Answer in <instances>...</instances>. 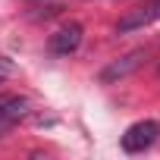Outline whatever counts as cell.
Masks as SVG:
<instances>
[{"instance_id": "cell-1", "label": "cell", "mask_w": 160, "mask_h": 160, "mask_svg": "<svg viewBox=\"0 0 160 160\" xmlns=\"http://www.w3.org/2000/svg\"><path fill=\"white\" fill-rule=\"evenodd\" d=\"M157 135H160V126H157L154 119H141V122H135V126L126 129V135H122V151H126V154H141V151H148V148L157 141Z\"/></svg>"}, {"instance_id": "cell-2", "label": "cell", "mask_w": 160, "mask_h": 160, "mask_svg": "<svg viewBox=\"0 0 160 160\" xmlns=\"http://www.w3.org/2000/svg\"><path fill=\"white\" fill-rule=\"evenodd\" d=\"M78 44H82V25H78V22H66V25L57 28V32L50 35V41H47L50 53H57V57H69Z\"/></svg>"}, {"instance_id": "cell-3", "label": "cell", "mask_w": 160, "mask_h": 160, "mask_svg": "<svg viewBox=\"0 0 160 160\" xmlns=\"http://www.w3.org/2000/svg\"><path fill=\"white\" fill-rule=\"evenodd\" d=\"M28 113V101L19 94H0V135L10 132L19 119H25Z\"/></svg>"}, {"instance_id": "cell-4", "label": "cell", "mask_w": 160, "mask_h": 160, "mask_svg": "<svg viewBox=\"0 0 160 160\" xmlns=\"http://www.w3.org/2000/svg\"><path fill=\"white\" fill-rule=\"evenodd\" d=\"M141 63H144V50H132V53H126V57L113 60V63L101 72V82H104V85H113V82H119V78L132 75Z\"/></svg>"}, {"instance_id": "cell-5", "label": "cell", "mask_w": 160, "mask_h": 160, "mask_svg": "<svg viewBox=\"0 0 160 160\" xmlns=\"http://www.w3.org/2000/svg\"><path fill=\"white\" fill-rule=\"evenodd\" d=\"M160 16V0H144V7H138L135 13H129L126 19H119V32H135V28H144L151 25L154 19Z\"/></svg>"}, {"instance_id": "cell-6", "label": "cell", "mask_w": 160, "mask_h": 160, "mask_svg": "<svg viewBox=\"0 0 160 160\" xmlns=\"http://www.w3.org/2000/svg\"><path fill=\"white\" fill-rule=\"evenodd\" d=\"M13 72H16V69H13V63H10L7 57H0V85H3V82H7V78H10Z\"/></svg>"}]
</instances>
